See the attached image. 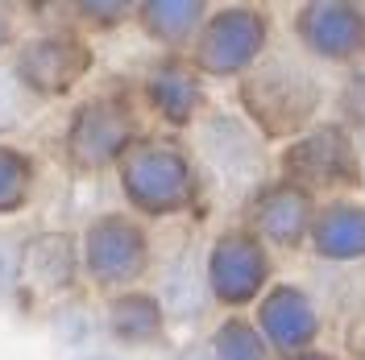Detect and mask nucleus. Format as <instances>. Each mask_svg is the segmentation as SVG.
Wrapping results in <instances>:
<instances>
[{
  "label": "nucleus",
  "mask_w": 365,
  "mask_h": 360,
  "mask_svg": "<svg viewBox=\"0 0 365 360\" xmlns=\"http://www.w3.org/2000/svg\"><path fill=\"white\" fill-rule=\"evenodd\" d=\"M13 270H17L13 245H9V240H0V290H9V282H13Z\"/></svg>",
  "instance_id": "2"
},
{
  "label": "nucleus",
  "mask_w": 365,
  "mask_h": 360,
  "mask_svg": "<svg viewBox=\"0 0 365 360\" xmlns=\"http://www.w3.org/2000/svg\"><path fill=\"white\" fill-rule=\"evenodd\" d=\"M191 360H204V356H191Z\"/></svg>",
  "instance_id": "3"
},
{
  "label": "nucleus",
  "mask_w": 365,
  "mask_h": 360,
  "mask_svg": "<svg viewBox=\"0 0 365 360\" xmlns=\"http://www.w3.org/2000/svg\"><path fill=\"white\" fill-rule=\"evenodd\" d=\"M166 302H170V311H179V315H191V311L200 307V286H195V265H191V257H182L179 265L166 273Z\"/></svg>",
  "instance_id": "1"
}]
</instances>
